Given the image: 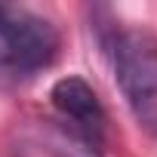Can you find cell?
Returning a JSON list of instances; mask_svg holds the SVG:
<instances>
[{
  "instance_id": "obj_1",
  "label": "cell",
  "mask_w": 157,
  "mask_h": 157,
  "mask_svg": "<svg viewBox=\"0 0 157 157\" xmlns=\"http://www.w3.org/2000/svg\"><path fill=\"white\" fill-rule=\"evenodd\" d=\"M102 49L139 129L157 139V37L148 28H117L102 34Z\"/></svg>"
},
{
  "instance_id": "obj_2",
  "label": "cell",
  "mask_w": 157,
  "mask_h": 157,
  "mask_svg": "<svg viewBox=\"0 0 157 157\" xmlns=\"http://www.w3.org/2000/svg\"><path fill=\"white\" fill-rule=\"evenodd\" d=\"M59 31L49 19L0 3V71L28 77L56 59Z\"/></svg>"
},
{
  "instance_id": "obj_3",
  "label": "cell",
  "mask_w": 157,
  "mask_h": 157,
  "mask_svg": "<svg viewBox=\"0 0 157 157\" xmlns=\"http://www.w3.org/2000/svg\"><path fill=\"white\" fill-rule=\"evenodd\" d=\"M49 102L52 108L71 120V132L80 136L83 142H90L93 148L102 145V136H105V111H102V102L99 96L93 93V86L83 80V77H62V80L52 83L49 90Z\"/></svg>"
},
{
  "instance_id": "obj_4",
  "label": "cell",
  "mask_w": 157,
  "mask_h": 157,
  "mask_svg": "<svg viewBox=\"0 0 157 157\" xmlns=\"http://www.w3.org/2000/svg\"><path fill=\"white\" fill-rule=\"evenodd\" d=\"M49 148L56 157H99V148H93L80 136H74L71 129H56L49 139Z\"/></svg>"
}]
</instances>
